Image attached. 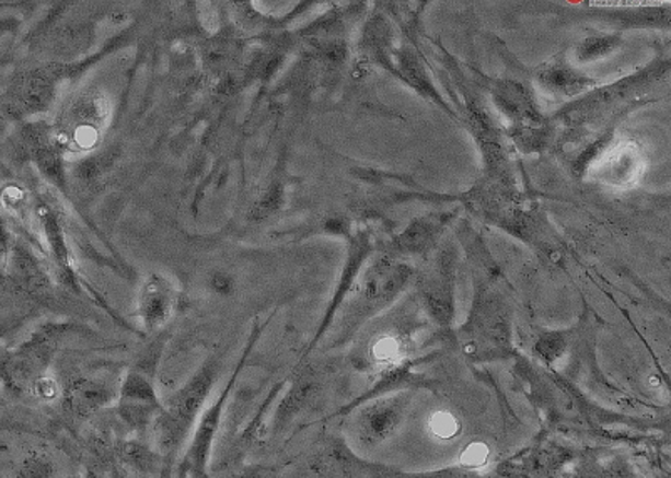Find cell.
Returning <instances> with one entry per match:
<instances>
[{"mask_svg": "<svg viewBox=\"0 0 671 478\" xmlns=\"http://www.w3.org/2000/svg\"><path fill=\"white\" fill-rule=\"evenodd\" d=\"M215 376H217V363L213 360L203 366L192 383L183 388L174 400L171 401L170 408L163 411V443L167 446H174L182 442L186 435V430L193 423V418L198 413L199 407L207 398L211 385H213Z\"/></svg>", "mask_w": 671, "mask_h": 478, "instance_id": "cell-1", "label": "cell"}, {"mask_svg": "<svg viewBox=\"0 0 671 478\" xmlns=\"http://www.w3.org/2000/svg\"><path fill=\"white\" fill-rule=\"evenodd\" d=\"M54 75L44 71L28 72L12 82L5 94V107L9 113L24 116L36 113L49 104L54 91Z\"/></svg>", "mask_w": 671, "mask_h": 478, "instance_id": "cell-2", "label": "cell"}, {"mask_svg": "<svg viewBox=\"0 0 671 478\" xmlns=\"http://www.w3.org/2000/svg\"><path fill=\"white\" fill-rule=\"evenodd\" d=\"M240 369H242V365L236 369L235 375H233L231 382L228 383L227 390L221 394L217 404L205 413L201 425L196 430L195 439H193L188 455H186L185 464H183V471H185V475H188V477L192 475L193 478H201V475L205 474V465H207L211 442H213L215 432H217L218 422H220L221 411H223L224 404H227L231 385H233L236 376H239Z\"/></svg>", "mask_w": 671, "mask_h": 478, "instance_id": "cell-3", "label": "cell"}, {"mask_svg": "<svg viewBox=\"0 0 671 478\" xmlns=\"http://www.w3.org/2000/svg\"><path fill=\"white\" fill-rule=\"evenodd\" d=\"M174 290L166 278H148L139 293V318L144 323L146 330L154 331L170 318L174 308Z\"/></svg>", "mask_w": 671, "mask_h": 478, "instance_id": "cell-4", "label": "cell"}, {"mask_svg": "<svg viewBox=\"0 0 671 478\" xmlns=\"http://www.w3.org/2000/svg\"><path fill=\"white\" fill-rule=\"evenodd\" d=\"M541 81L551 91H556L559 94H569V96L581 93L582 89L593 84L590 79L576 74L571 69H553V71L544 72L541 75Z\"/></svg>", "mask_w": 671, "mask_h": 478, "instance_id": "cell-5", "label": "cell"}, {"mask_svg": "<svg viewBox=\"0 0 671 478\" xmlns=\"http://www.w3.org/2000/svg\"><path fill=\"white\" fill-rule=\"evenodd\" d=\"M616 40L613 37H593V39L585 40L579 47V56L585 61L588 59H597V57L604 56L615 47Z\"/></svg>", "mask_w": 671, "mask_h": 478, "instance_id": "cell-6", "label": "cell"}, {"mask_svg": "<svg viewBox=\"0 0 671 478\" xmlns=\"http://www.w3.org/2000/svg\"><path fill=\"white\" fill-rule=\"evenodd\" d=\"M430 430L433 435L439 439H451L458 433L459 423L451 413L448 411H437L432 418H430Z\"/></svg>", "mask_w": 671, "mask_h": 478, "instance_id": "cell-7", "label": "cell"}, {"mask_svg": "<svg viewBox=\"0 0 671 478\" xmlns=\"http://www.w3.org/2000/svg\"><path fill=\"white\" fill-rule=\"evenodd\" d=\"M487 455H489V451L484 443H473L462 454L461 464L465 467H481V465L486 464Z\"/></svg>", "mask_w": 671, "mask_h": 478, "instance_id": "cell-8", "label": "cell"}]
</instances>
